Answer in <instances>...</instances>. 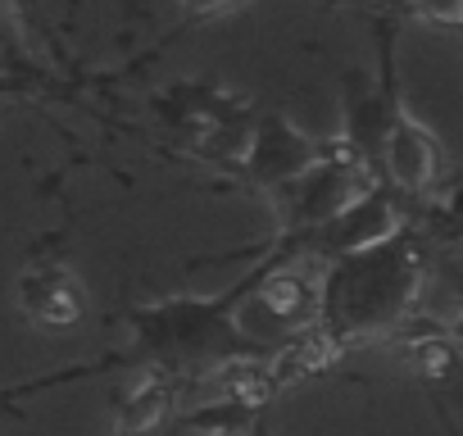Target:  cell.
<instances>
[{
  "label": "cell",
  "instance_id": "obj_1",
  "mask_svg": "<svg viewBox=\"0 0 463 436\" xmlns=\"http://www.w3.org/2000/svg\"><path fill=\"white\" fill-rule=\"evenodd\" d=\"M309 255H314V232H278L269 246H260L250 269L227 291H213V296L173 291V296L132 305L123 314L128 346L114 350L118 368L168 373V377H182L191 391H200L232 368L269 364L278 350L246 327V305L260 296V287L278 269H291Z\"/></svg>",
  "mask_w": 463,
  "mask_h": 436
},
{
  "label": "cell",
  "instance_id": "obj_2",
  "mask_svg": "<svg viewBox=\"0 0 463 436\" xmlns=\"http://www.w3.org/2000/svg\"><path fill=\"white\" fill-rule=\"evenodd\" d=\"M431 255L436 246L427 228L404 223V232H395L391 242L323 264L318 327L332 332L345 350L377 336H400L413 323L422 291L431 287Z\"/></svg>",
  "mask_w": 463,
  "mask_h": 436
},
{
  "label": "cell",
  "instance_id": "obj_3",
  "mask_svg": "<svg viewBox=\"0 0 463 436\" xmlns=\"http://www.w3.org/2000/svg\"><path fill=\"white\" fill-rule=\"evenodd\" d=\"M341 150H350L341 137L336 141H314L296 123H287L282 114H260L255 118V132H250V150H246L241 177H250L255 191L278 195L282 186L300 182L305 173H314L318 164H327Z\"/></svg>",
  "mask_w": 463,
  "mask_h": 436
},
{
  "label": "cell",
  "instance_id": "obj_4",
  "mask_svg": "<svg viewBox=\"0 0 463 436\" xmlns=\"http://www.w3.org/2000/svg\"><path fill=\"white\" fill-rule=\"evenodd\" d=\"M14 309L24 323H33L42 332H73L87 323L91 300H87V287L69 260L33 255L14 278Z\"/></svg>",
  "mask_w": 463,
  "mask_h": 436
},
{
  "label": "cell",
  "instance_id": "obj_5",
  "mask_svg": "<svg viewBox=\"0 0 463 436\" xmlns=\"http://www.w3.org/2000/svg\"><path fill=\"white\" fill-rule=\"evenodd\" d=\"M409 213L400 204V195L386 186V182H373L359 200H350L336 218L314 232V260L332 264V260H345V255H364L382 242H391L395 232H404Z\"/></svg>",
  "mask_w": 463,
  "mask_h": 436
},
{
  "label": "cell",
  "instance_id": "obj_6",
  "mask_svg": "<svg viewBox=\"0 0 463 436\" xmlns=\"http://www.w3.org/2000/svg\"><path fill=\"white\" fill-rule=\"evenodd\" d=\"M377 182H386L400 200H422L440 186V173H445V150L436 141L431 128H422L404 105L382 141V155H377Z\"/></svg>",
  "mask_w": 463,
  "mask_h": 436
},
{
  "label": "cell",
  "instance_id": "obj_7",
  "mask_svg": "<svg viewBox=\"0 0 463 436\" xmlns=\"http://www.w3.org/2000/svg\"><path fill=\"white\" fill-rule=\"evenodd\" d=\"M191 400V386L168 373H141L132 386H123L109 404L105 436H155L182 418Z\"/></svg>",
  "mask_w": 463,
  "mask_h": 436
},
{
  "label": "cell",
  "instance_id": "obj_8",
  "mask_svg": "<svg viewBox=\"0 0 463 436\" xmlns=\"http://www.w3.org/2000/svg\"><path fill=\"white\" fill-rule=\"evenodd\" d=\"M431 282H440V287L449 291V300H454V314H449V318H436V323H440V332H445L449 341L463 346V264H458L454 255L436 251V255H431Z\"/></svg>",
  "mask_w": 463,
  "mask_h": 436
},
{
  "label": "cell",
  "instance_id": "obj_9",
  "mask_svg": "<svg viewBox=\"0 0 463 436\" xmlns=\"http://www.w3.org/2000/svg\"><path fill=\"white\" fill-rule=\"evenodd\" d=\"M409 14L436 28H463V0H409Z\"/></svg>",
  "mask_w": 463,
  "mask_h": 436
},
{
  "label": "cell",
  "instance_id": "obj_10",
  "mask_svg": "<svg viewBox=\"0 0 463 436\" xmlns=\"http://www.w3.org/2000/svg\"><path fill=\"white\" fill-rule=\"evenodd\" d=\"M177 5H182V14H191V19H213V14H227V10L246 5V0H177Z\"/></svg>",
  "mask_w": 463,
  "mask_h": 436
},
{
  "label": "cell",
  "instance_id": "obj_11",
  "mask_svg": "<svg viewBox=\"0 0 463 436\" xmlns=\"http://www.w3.org/2000/svg\"><path fill=\"white\" fill-rule=\"evenodd\" d=\"M431 413H436V422H440V431H445V436H463V431H458V422H454V413L445 409V400H440V395H431Z\"/></svg>",
  "mask_w": 463,
  "mask_h": 436
},
{
  "label": "cell",
  "instance_id": "obj_12",
  "mask_svg": "<svg viewBox=\"0 0 463 436\" xmlns=\"http://www.w3.org/2000/svg\"><path fill=\"white\" fill-rule=\"evenodd\" d=\"M382 10H409V0H377Z\"/></svg>",
  "mask_w": 463,
  "mask_h": 436
},
{
  "label": "cell",
  "instance_id": "obj_13",
  "mask_svg": "<svg viewBox=\"0 0 463 436\" xmlns=\"http://www.w3.org/2000/svg\"><path fill=\"white\" fill-rule=\"evenodd\" d=\"M458 237H463V228H458Z\"/></svg>",
  "mask_w": 463,
  "mask_h": 436
}]
</instances>
